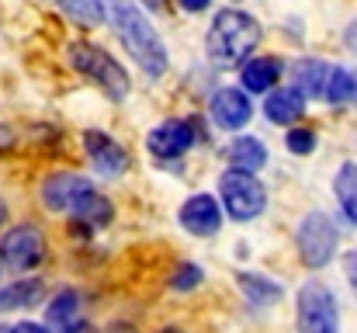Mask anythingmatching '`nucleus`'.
<instances>
[{"label":"nucleus","mask_w":357,"mask_h":333,"mask_svg":"<svg viewBox=\"0 0 357 333\" xmlns=\"http://www.w3.org/2000/svg\"><path fill=\"white\" fill-rule=\"evenodd\" d=\"M84 146H87L91 163H94L105 177H119L121 170L128 167V153L121 149L112 135H105V132H87V135H84Z\"/></svg>","instance_id":"f8f14e48"},{"label":"nucleus","mask_w":357,"mask_h":333,"mask_svg":"<svg viewBox=\"0 0 357 333\" xmlns=\"http://www.w3.org/2000/svg\"><path fill=\"white\" fill-rule=\"evenodd\" d=\"M298 333H340L337 299L319 281H309L298 292Z\"/></svg>","instance_id":"423d86ee"},{"label":"nucleus","mask_w":357,"mask_h":333,"mask_svg":"<svg viewBox=\"0 0 357 333\" xmlns=\"http://www.w3.org/2000/svg\"><path fill=\"white\" fill-rule=\"evenodd\" d=\"M278 77H281V63H278L274 56H267V59H250V63L243 66V87L253 91V94L274 91Z\"/></svg>","instance_id":"dca6fc26"},{"label":"nucleus","mask_w":357,"mask_h":333,"mask_svg":"<svg viewBox=\"0 0 357 333\" xmlns=\"http://www.w3.org/2000/svg\"><path fill=\"white\" fill-rule=\"evenodd\" d=\"M284 142H288V149H291L295 156H309V153L316 149V132H312V128H291Z\"/></svg>","instance_id":"5701e85b"},{"label":"nucleus","mask_w":357,"mask_h":333,"mask_svg":"<svg viewBox=\"0 0 357 333\" xmlns=\"http://www.w3.org/2000/svg\"><path fill=\"white\" fill-rule=\"evenodd\" d=\"M160 333H181V330L177 327H167V330H160Z\"/></svg>","instance_id":"c756f323"},{"label":"nucleus","mask_w":357,"mask_h":333,"mask_svg":"<svg viewBox=\"0 0 357 333\" xmlns=\"http://www.w3.org/2000/svg\"><path fill=\"white\" fill-rule=\"evenodd\" d=\"M295 246H298V257H302L305 267H312V271L326 267L337 253V225H333V219L326 212H309L298 222Z\"/></svg>","instance_id":"20e7f679"},{"label":"nucleus","mask_w":357,"mask_h":333,"mask_svg":"<svg viewBox=\"0 0 357 333\" xmlns=\"http://www.w3.org/2000/svg\"><path fill=\"white\" fill-rule=\"evenodd\" d=\"M229 160H233V170H239V174H257L267 163V149L257 135H239L229 149Z\"/></svg>","instance_id":"f3484780"},{"label":"nucleus","mask_w":357,"mask_h":333,"mask_svg":"<svg viewBox=\"0 0 357 333\" xmlns=\"http://www.w3.org/2000/svg\"><path fill=\"white\" fill-rule=\"evenodd\" d=\"M330 70L323 59H298L291 66V91L305 101V98H323L326 94V84H330Z\"/></svg>","instance_id":"4468645a"},{"label":"nucleus","mask_w":357,"mask_h":333,"mask_svg":"<svg viewBox=\"0 0 357 333\" xmlns=\"http://www.w3.org/2000/svg\"><path fill=\"white\" fill-rule=\"evenodd\" d=\"M0 260L10 271H31L45 260V236L35 225H14L0 239Z\"/></svg>","instance_id":"6e6552de"},{"label":"nucleus","mask_w":357,"mask_h":333,"mask_svg":"<svg viewBox=\"0 0 357 333\" xmlns=\"http://www.w3.org/2000/svg\"><path fill=\"white\" fill-rule=\"evenodd\" d=\"M236 281H239V288H243V295L253 306H267V302H278L281 299V285H274V281H267L260 274H239Z\"/></svg>","instance_id":"aec40b11"},{"label":"nucleus","mask_w":357,"mask_h":333,"mask_svg":"<svg viewBox=\"0 0 357 333\" xmlns=\"http://www.w3.org/2000/svg\"><path fill=\"white\" fill-rule=\"evenodd\" d=\"M170 285H174L177 292H191V288H198V285H202V271H198L195 264H181V267L174 271Z\"/></svg>","instance_id":"b1692460"},{"label":"nucleus","mask_w":357,"mask_h":333,"mask_svg":"<svg viewBox=\"0 0 357 333\" xmlns=\"http://www.w3.org/2000/svg\"><path fill=\"white\" fill-rule=\"evenodd\" d=\"M208 114H212V121H215L219 128L236 132V128H243V125L253 118V108H250V98H246L243 91H236V87H226V91H219V94L212 98Z\"/></svg>","instance_id":"9b49d317"},{"label":"nucleus","mask_w":357,"mask_h":333,"mask_svg":"<svg viewBox=\"0 0 357 333\" xmlns=\"http://www.w3.org/2000/svg\"><path fill=\"white\" fill-rule=\"evenodd\" d=\"M45 323L56 333H80L84 330V313H80V295L73 288H63L49 309H45Z\"/></svg>","instance_id":"ddd939ff"},{"label":"nucleus","mask_w":357,"mask_h":333,"mask_svg":"<svg viewBox=\"0 0 357 333\" xmlns=\"http://www.w3.org/2000/svg\"><path fill=\"white\" fill-rule=\"evenodd\" d=\"M195 142V128L188 121H163L160 128L149 132L146 146L153 156H163V160H174V156H184Z\"/></svg>","instance_id":"1a4fd4ad"},{"label":"nucleus","mask_w":357,"mask_h":333,"mask_svg":"<svg viewBox=\"0 0 357 333\" xmlns=\"http://www.w3.org/2000/svg\"><path fill=\"white\" fill-rule=\"evenodd\" d=\"M181 225L195 236H215L219 225H222V212H219V202L212 195H195L181 205Z\"/></svg>","instance_id":"9d476101"},{"label":"nucleus","mask_w":357,"mask_h":333,"mask_svg":"<svg viewBox=\"0 0 357 333\" xmlns=\"http://www.w3.org/2000/svg\"><path fill=\"white\" fill-rule=\"evenodd\" d=\"M42 295H45V285L38 278H21L14 285H3L0 288V313H7V309H31V306L42 302Z\"/></svg>","instance_id":"2eb2a0df"},{"label":"nucleus","mask_w":357,"mask_h":333,"mask_svg":"<svg viewBox=\"0 0 357 333\" xmlns=\"http://www.w3.org/2000/svg\"><path fill=\"white\" fill-rule=\"evenodd\" d=\"M354 77H357V73H354ZM354 101H357V94H354Z\"/></svg>","instance_id":"473e14b6"},{"label":"nucleus","mask_w":357,"mask_h":333,"mask_svg":"<svg viewBox=\"0 0 357 333\" xmlns=\"http://www.w3.org/2000/svg\"><path fill=\"white\" fill-rule=\"evenodd\" d=\"M59 7L66 14H73L77 21H84V24H101V17H105L101 0H59Z\"/></svg>","instance_id":"4be33fe9"},{"label":"nucleus","mask_w":357,"mask_h":333,"mask_svg":"<svg viewBox=\"0 0 357 333\" xmlns=\"http://www.w3.org/2000/svg\"><path fill=\"white\" fill-rule=\"evenodd\" d=\"M260 42V24L243 14V10H219L212 28H208V38H205V49H208V59L233 70L239 66Z\"/></svg>","instance_id":"f03ea898"},{"label":"nucleus","mask_w":357,"mask_h":333,"mask_svg":"<svg viewBox=\"0 0 357 333\" xmlns=\"http://www.w3.org/2000/svg\"><path fill=\"white\" fill-rule=\"evenodd\" d=\"M66 56H70V66H73L77 73L91 77L112 101H125V98H128V77H125V70L115 63V56H108L105 49H98V45H91V42H73V45L66 49Z\"/></svg>","instance_id":"7ed1b4c3"},{"label":"nucleus","mask_w":357,"mask_h":333,"mask_svg":"<svg viewBox=\"0 0 357 333\" xmlns=\"http://www.w3.org/2000/svg\"><path fill=\"white\" fill-rule=\"evenodd\" d=\"M108 14L119 28L121 45L128 49V56L142 66V73L149 77H163L167 73V49L156 35V28L149 24V17L132 3V0H105Z\"/></svg>","instance_id":"f257e3e1"},{"label":"nucleus","mask_w":357,"mask_h":333,"mask_svg":"<svg viewBox=\"0 0 357 333\" xmlns=\"http://www.w3.org/2000/svg\"><path fill=\"white\" fill-rule=\"evenodd\" d=\"M219 195H222V205L226 212L236 222H250L257 219L267 205V191L264 184L253 177V174H239V170H226L222 181H219Z\"/></svg>","instance_id":"39448f33"},{"label":"nucleus","mask_w":357,"mask_h":333,"mask_svg":"<svg viewBox=\"0 0 357 333\" xmlns=\"http://www.w3.org/2000/svg\"><path fill=\"white\" fill-rule=\"evenodd\" d=\"M146 3H149V7H160V0H146Z\"/></svg>","instance_id":"7c9ffc66"},{"label":"nucleus","mask_w":357,"mask_h":333,"mask_svg":"<svg viewBox=\"0 0 357 333\" xmlns=\"http://www.w3.org/2000/svg\"><path fill=\"white\" fill-rule=\"evenodd\" d=\"M347 274H351V285H354V292H357V250L347 257Z\"/></svg>","instance_id":"bb28decb"},{"label":"nucleus","mask_w":357,"mask_h":333,"mask_svg":"<svg viewBox=\"0 0 357 333\" xmlns=\"http://www.w3.org/2000/svg\"><path fill=\"white\" fill-rule=\"evenodd\" d=\"M357 94V77L351 70H330V84H326V101L330 105H347Z\"/></svg>","instance_id":"412c9836"},{"label":"nucleus","mask_w":357,"mask_h":333,"mask_svg":"<svg viewBox=\"0 0 357 333\" xmlns=\"http://www.w3.org/2000/svg\"><path fill=\"white\" fill-rule=\"evenodd\" d=\"M0 333H7V330H3V327H0Z\"/></svg>","instance_id":"2f4dec72"},{"label":"nucleus","mask_w":357,"mask_h":333,"mask_svg":"<svg viewBox=\"0 0 357 333\" xmlns=\"http://www.w3.org/2000/svg\"><path fill=\"white\" fill-rule=\"evenodd\" d=\"M98 198V188L80 174H52L42 184V205L52 212H70L73 219Z\"/></svg>","instance_id":"0eeeda50"},{"label":"nucleus","mask_w":357,"mask_h":333,"mask_svg":"<svg viewBox=\"0 0 357 333\" xmlns=\"http://www.w3.org/2000/svg\"><path fill=\"white\" fill-rule=\"evenodd\" d=\"M333 191H337V202L344 209V216L357 225V163H344L333 177Z\"/></svg>","instance_id":"6ab92c4d"},{"label":"nucleus","mask_w":357,"mask_h":333,"mask_svg":"<svg viewBox=\"0 0 357 333\" xmlns=\"http://www.w3.org/2000/svg\"><path fill=\"white\" fill-rule=\"evenodd\" d=\"M7 333H49V330L38 327V323H17V327H10Z\"/></svg>","instance_id":"393cba45"},{"label":"nucleus","mask_w":357,"mask_h":333,"mask_svg":"<svg viewBox=\"0 0 357 333\" xmlns=\"http://www.w3.org/2000/svg\"><path fill=\"white\" fill-rule=\"evenodd\" d=\"M10 146H14V132L10 128H0V153L10 149Z\"/></svg>","instance_id":"cd10ccee"},{"label":"nucleus","mask_w":357,"mask_h":333,"mask_svg":"<svg viewBox=\"0 0 357 333\" xmlns=\"http://www.w3.org/2000/svg\"><path fill=\"white\" fill-rule=\"evenodd\" d=\"M184 10H191V14H198V10H205L208 7V0H177Z\"/></svg>","instance_id":"a878e982"},{"label":"nucleus","mask_w":357,"mask_h":333,"mask_svg":"<svg viewBox=\"0 0 357 333\" xmlns=\"http://www.w3.org/2000/svg\"><path fill=\"white\" fill-rule=\"evenodd\" d=\"M7 219V205H3V202H0V222Z\"/></svg>","instance_id":"c85d7f7f"},{"label":"nucleus","mask_w":357,"mask_h":333,"mask_svg":"<svg viewBox=\"0 0 357 333\" xmlns=\"http://www.w3.org/2000/svg\"><path fill=\"white\" fill-rule=\"evenodd\" d=\"M305 111V101L288 87V91H271L267 101H264V114L274 121V125H291L298 114Z\"/></svg>","instance_id":"a211bd4d"}]
</instances>
